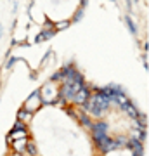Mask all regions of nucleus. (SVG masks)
Instances as JSON below:
<instances>
[{
    "mask_svg": "<svg viewBox=\"0 0 149 156\" xmlns=\"http://www.w3.org/2000/svg\"><path fill=\"white\" fill-rule=\"evenodd\" d=\"M69 24H71V21H69V19H64V21H57V23H54V31H59V30H66Z\"/></svg>",
    "mask_w": 149,
    "mask_h": 156,
    "instance_id": "16",
    "label": "nucleus"
},
{
    "mask_svg": "<svg viewBox=\"0 0 149 156\" xmlns=\"http://www.w3.org/2000/svg\"><path fill=\"white\" fill-rule=\"evenodd\" d=\"M38 92L42 104H55L59 99V85L52 83V82H47L42 89H38Z\"/></svg>",
    "mask_w": 149,
    "mask_h": 156,
    "instance_id": "2",
    "label": "nucleus"
},
{
    "mask_svg": "<svg viewBox=\"0 0 149 156\" xmlns=\"http://www.w3.org/2000/svg\"><path fill=\"white\" fill-rule=\"evenodd\" d=\"M11 156H24V154H23V153H14V151H12Z\"/></svg>",
    "mask_w": 149,
    "mask_h": 156,
    "instance_id": "20",
    "label": "nucleus"
},
{
    "mask_svg": "<svg viewBox=\"0 0 149 156\" xmlns=\"http://www.w3.org/2000/svg\"><path fill=\"white\" fill-rule=\"evenodd\" d=\"M90 94H92V90L88 89L87 85L80 87V89L75 92V95H73L71 104H75L76 108H83L85 104H87V101H88V97H90Z\"/></svg>",
    "mask_w": 149,
    "mask_h": 156,
    "instance_id": "5",
    "label": "nucleus"
},
{
    "mask_svg": "<svg viewBox=\"0 0 149 156\" xmlns=\"http://www.w3.org/2000/svg\"><path fill=\"white\" fill-rule=\"evenodd\" d=\"M115 144H116L118 149H120V147H127L128 137H125V135H118V137H115Z\"/></svg>",
    "mask_w": 149,
    "mask_h": 156,
    "instance_id": "15",
    "label": "nucleus"
},
{
    "mask_svg": "<svg viewBox=\"0 0 149 156\" xmlns=\"http://www.w3.org/2000/svg\"><path fill=\"white\" fill-rule=\"evenodd\" d=\"M16 120L17 122H21V123H24V125H28V123L33 120V115L31 113H28L26 109H17V115H16Z\"/></svg>",
    "mask_w": 149,
    "mask_h": 156,
    "instance_id": "10",
    "label": "nucleus"
},
{
    "mask_svg": "<svg viewBox=\"0 0 149 156\" xmlns=\"http://www.w3.org/2000/svg\"><path fill=\"white\" fill-rule=\"evenodd\" d=\"M108 130H109V127H108V123L106 122H95L92 123V127H90V132H92V139H94L95 146L99 144L101 140H104L106 137H108Z\"/></svg>",
    "mask_w": 149,
    "mask_h": 156,
    "instance_id": "3",
    "label": "nucleus"
},
{
    "mask_svg": "<svg viewBox=\"0 0 149 156\" xmlns=\"http://www.w3.org/2000/svg\"><path fill=\"white\" fill-rule=\"evenodd\" d=\"M42 106H44V104H42V99H40V92H38V90H35L33 94H30V95H28V99L24 101L23 109H26L28 113H31V115H33V113L38 111Z\"/></svg>",
    "mask_w": 149,
    "mask_h": 156,
    "instance_id": "4",
    "label": "nucleus"
},
{
    "mask_svg": "<svg viewBox=\"0 0 149 156\" xmlns=\"http://www.w3.org/2000/svg\"><path fill=\"white\" fill-rule=\"evenodd\" d=\"M113 102H116V104H118V106L122 108H125L128 104V102H130V97H128L127 94H118V95H115V99H113Z\"/></svg>",
    "mask_w": 149,
    "mask_h": 156,
    "instance_id": "14",
    "label": "nucleus"
},
{
    "mask_svg": "<svg viewBox=\"0 0 149 156\" xmlns=\"http://www.w3.org/2000/svg\"><path fill=\"white\" fill-rule=\"evenodd\" d=\"M12 130H28V128H26V125H24V123H21V122H17V120H16V123H14Z\"/></svg>",
    "mask_w": 149,
    "mask_h": 156,
    "instance_id": "18",
    "label": "nucleus"
},
{
    "mask_svg": "<svg viewBox=\"0 0 149 156\" xmlns=\"http://www.w3.org/2000/svg\"><path fill=\"white\" fill-rule=\"evenodd\" d=\"M73 113H75V118L78 120V123H80L82 127H85V128L90 130V127H92V120H90V116L85 113V109H83V108H76V109H73Z\"/></svg>",
    "mask_w": 149,
    "mask_h": 156,
    "instance_id": "6",
    "label": "nucleus"
},
{
    "mask_svg": "<svg viewBox=\"0 0 149 156\" xmlns=\"http://www.w3.org/2000/svg\"><path fill=\"white\" fill-rule=\"evenodd\" d=\"M125 23H127V26H128V30H130V33L132 35H137V26L133 24V21H132V17L128 16H125Z\"/></svg>",
    "mask_w": 149,
    "mask_h": 156,
    "instance_id": "17",
    "label": "nucleus"
},
{
    "mask_svg": "<svg viewBox=\"0 0 149 156\" xmlns=\"http://www.w3.org/2000/svg\"><path fill=\"white\" fill-rule=\"evenodd\" d=\"M26 142L28 139H21V140H16V142H12L9 147H11L14 153H24V147H26Z\"/></svg>",
    "mask_w": 149,
    "mask_h": 156,
    "instance_id": "12",
    "label": "nucleus"
},
{
    "mask_svg": "<svg viewBox=\"0 0 149 156\" xmlns=\"http://www.w3.org/2000/svg\"><path fill=\"white\" fill-rule=\"evenodd\" d=\"M111 108V102L108 99H106V95H102L99 92V89L95 87L94 92L90 94V97H88L87 104L83 106V109H85V113L87 115H92V116H104L106 113H108V109Z\"/></svg>",
    "mask_w": 149,
    "mask_h": 156,
    "instance_id": "1",
    "label": "nucleus"
},
{
    "mask_svg": "<svg viewBox=\"0 0 149 156\" xmlns=\"http://www.w3.org/2000/svg\"><path fill=\"white\" fill-rule=\"evenodd\" d=\"M16 61H17V57H11V61L7 62V69H11V68H12V64H14Z\"/></svg>",
    "mask_w": 149,
    "mask_h": 156,
    "instance_id": "19",
    "label": "nucleus"
},
{
    "mask_svg": "<svg viewBox=\"0 0 149 156\" xmlns=\"http://www.w3.org/2000/svg\"><path fill=\"white\" fill-rule=\"evenodd\" d=\"M21 139H28V130H11L7 134V146H11L12 142L16 140H21Z\"/></svg>",
    "mask_w": 149,
    "mask_h": 156,
    "instance_id": "8",
    "label": "nucleus"
},
{
    "mask_svg": "<svg viewBox=\"0 0 149 156\" xmlns=\"http://www.w3.org/2000/svg\"><path fill=\"white\" fill-rule=\"evenodd\" d=\"M123 111L127 113V115H128V116H130V118H132V120H137L139 113H140V111H139V109H137V108L133 106V102H132V101H130V102H128L127 106L123 108Z\"/></svg>",
    "mask_w": 149,
    "mask_h": 156,
    "instance_id": "11",
    "label": "nucleus"
},
{
    "mask_svg": "<svg viewBox=\"0 0 149 156\" xmlns=\"http://www.w3.org/2000/svg\"><path fill=\"white\" fill-rule=\"evenodd\" d=\"M97 149H99L101 153H104V154H108V153H111V151L118 149V147H116V144H115V139L108 135V137H106L104 140H101L99 144H97Z\"/></svg>",
    "mask_w": 149,
    "mask_h": 156,
    "instance_id": "7",
    "label": "nucleus"
},
{
    "mask_svg": "<svg viewBox=\"0 0 149 156\" xmlns=\"http://www.w3.org/2000/svg\"><path fill=\"white\" fill-rule=\"evenodd\" d=\"M127 147L133 153V156H144V144H142V142H137V140L128 139Z\"/></svg>",
    "mask_w": 149,
    "mask_h": 156,
    "instance_id": "9",
    "label": "nucleus"
},
{
    "mask_svg": "<svg viewBox=\"0 0 149 156\" xmlns=\"http://www.w3.org/2000/svg\"><path fill=\"white\" fill-rule=\"evenodd\" d=\"M0 38H2V24H0Z\"/></svg>",
    "mask_w": 149,
    "mask_h": 156,
    "instance_id": "21",
    "label": "nucleus"
},
{
    "mask_svg": "<svg viewBox=\"0 0 149 156\" xmlns=\"http://www.w3.org/2000/svg\"><path fill=\"white\" fill-rule=\"evenodd\" d=\"M23 154H24V156H37V154H38V151H37V146H35L33 140L28 139L26 147H24V153H23Z\"/></svg>",
    "mask_w": 149,
    "mask_h": 156,
    "instance_id": "13",
    "label": "nucleus"
}]
</instances>
